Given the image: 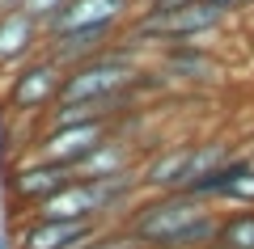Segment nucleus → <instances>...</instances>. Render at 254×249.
<instances>
[{
  "mask_svg": "<svg viewBox=\"0 0 254 249\" xmlns=\"http://www.w3.org/2000/svg\"><path fill=\"white\" fill-rule=\"evenodd\" d=\"M220 207L190 190L140 195L119 215V228L144 249H212Z\"/></svg>",
  "mask_w": 254,
  "mask_h": 249,
  "instance_id": "nucleus-1",
  "label": "nucleus"
},
{
  "mask_svg": "<svg viewBox=\"0 0 254 249\" xmlns=\"http://www.w3.org/2000/svg\"><path fill=\"white\" fill-rule=\"evenodd\" d=\"M60 85H64V68L47 51H38L0 76V101L9 114H43L55 106Z\"/></svg>",
  "mask_w": 254,
  "mask_h": 249,
  "instance_id": "nucleus-2",
  "label": "nucleus"
},
{
  "mask_svg": "<svg viewBox=\"0 0 254 249\" xmlns=\"http://www.w3.org/2000/svg\"><path fill=\"white\" fill-rule=\"evenodd\" d=\"M76 173L68 165H55V160L43 156H17V160H4V203H9L13 215L21 211H34L43 207L51 195H60Z\"/></svg>",
  "mask_w": 254,
  "mask_h": 249,
  "instance_id": "nucleus-3",
  "label": "nucleus"
},
{
  "mask_svg": "<svg viewBox=\"0 0 254 249\" xmlns=\"http://www.w3.org/2000/svg\"><path fill=\"white\" fill-rule=\"evenodd\" d=\"M123 123V118H119ZM115 118H93V123H68V127H43L30 144V156H43V160H55V165H68L76 169L85 156H89L98 144H106L115 135Z\"/></svg>",
  "mask_w": 254,
  "mask_h": 249,
  "instance_id": "nucleus-4",
  "label": "nucleus"
},
{
  "mask_svg": "<svg viewBox=\"0 0 254 249\" xmlns=\"http://www.w3.org/2000/svg\"><path fill=\"white\" fill-rule=\"evenodd\" d=\"M106 228L110 224L102 220H38V215H26V224L13 237V249H81Z\"/></svg>",
  "mask_w": 254,
  "mask_h": 249,
  "instance_id": "nucleus-5",
  "label": "nucleus"
},
{
  "mask_svg": "<svg viewBox=\"0 0 254 249\" xmlns=\"http://www.w3.org/2000/svg\"><path fill=\"white\" fill-rule=\"evenodd\" d=\"M190 148L195 144H174V148L148 152L140 160V190L144 195H165V190H187L190 182Z\"/></svg>",
  "mask_w": 254,
  "mask_h": 249,
  "instance_id": "nucleus-6",
  "label": "nucleus"
},
{
  "mask_svg": "<svg viewBox=\"0 0 254 249\" xmlns=\"http://www.w3.org/2000/svg\"><path fill=\"white\" fill-rule=\"evenodd\" d=\"M47 43V30L38 26L30 13L13 9V13H0V76L17 63H26L30 55H38Z\"/></svg>",
  "mask_w": 254,
  "mask_h": 249,
  "instance_id": "nucleus-7",
  "label": "nucleus"
},
{
  "mask_svg": "<svg viewBox=\"0 0 254 249\" xmlns=\"http://www.w3.org/2000/svg\"><path fill=\"white\" fill-rule=\"evenodd\" d=\"M127 0H68L64 4V13L47 26V34H60V30H123L127 21Z\"/></svg>",
  "mask_w": 254,
  "mask_h": 249,
  "instance_id": "nucleus-8",
  "label": "nucleus"
},
{
  "mask_svg": "<svg viewBox=\"0 0 254 249\" xmlns=\"http://www.w3.org/2000/svg\"><path fill=\"white\" fill-rule=\"evenodd\" d=\"M115 38H119V30H106V26H98V30H60V34H47L43 51L68 72V68H76V63L93 59L98 51H106Z\"/></svg>",
  "mask_w": 254,
  "mask_h": 249,
  "instance_id": "nucleus-9",
  "label": "nucleus"
},
{
  "mask_svg": "<svg viewBox=\"0 0 254 249\" xmlns=\"http://www.w3.org/2000/svg\"><path fill=\"white\" fill-rule=\"evenodd\" d=\"M212 249H254V207H225Z\"/></svg>",
  "mask_w": 254,
  "mask_h": 249,
  "instance_id": "nucleus-10",
  "label": "nucleus"
},
{
  "mask_svg": "<svg viewBox=\"0 0 254 249\" xmlns=\"http://www.w3.org/2000/svg\"><path fill=\"white\" fill-rule=\"evenodd\" d=\"M64 4H68V0H21V13H30V17L47 30V26L64 13Z\"/></svg>",
  "mask_w": 254,
  "mask_h": 249,
  "instance_id": "nucleus-11",
  "label": "nucleus"
},
{
  "mask_svg": "<svg viewBox=\"0 0 254 249\" xmlns=\"http://www.w3.org/2000/svg\"><path fill=\"white\" fill-rule=\"evenodd\" d=\"M178 4H190V0H148V4H140L144 13H165V9H178Z\"/></svg>",
  "mask_w": 254,
  "mask_h": 249,
  "instance_id": "nucleus-12",
  "label": "nucleus"
},
{
  "mask_svg": "<svg viewBox=\"0 0 254 249\" xmlns=\"http://www.w3.org/2000/svg\"><path fill=\"white\" fill-rule=\"evenodd\" d=\"M115 249H144V245H136V241H131V237H127V232H123V237L115 241Z\"/></svg>",
  "mask_w": 254,
  "mask_h": 249,
  "instance_id": "nucleus-13",
  "label": "nucleus"
},
{
  "mask_svg": "<svg viewBox=\"0 0 254 249\" xmlns=\"http://www.w3.org/2000/svg\"><path fill=\"white\" fill-rule=\"evenodd\" d=\"M216 9H225V13H233V9H242V0H212Z\"/></svg>",
  "mask_w": 254,
  "mask_h": 249,
  "instance_id": "nucleus-14",
  "label": "nucleus"
},
{
  "mask_svg": "<svg viewBox=\"0 0 254 249\" xmlns=\"http://www.w3.org/2000/svg\"><path fill=\"white\" fill-rule=\"evenodd\" d=\"M13 9H21V0H0V13H13Z\"/></svg>",
  "mask_w": 254,
  "mask_h": 249,
  "instance_id": "nucleus-15",
  "label": "nucleus"
},
{
  "mask_svg": "<svg viewBox=\"0 0 254 249\" xmlns=\"http://www.w3.org/2000/svg\"><path fill=\"white\" fill-rule=\"evenodd\" d=\"M140 4H148V0H131V9H140Z\"/></svg>",
  "mask_w": 254,
  "mask_h": 249,
  "instance_id": "nucleus-16",
  "label": "nucleus"
},
{
  "mask_svg": "<svg viewBox=\"0 0 254 249\" xmlns=\"http://www.w3.org/2000/svg\"><path fill=\"white\" fill-rule=\"evenodd\" d=\"M246 4H254V0H242V9H246Z\"/></svg>",
  "mask_w": 254,
  "mask_h": 249,
  "instance_id": "nucleus-17",
  "label": "nucleus"
},
{
  "mask_svg": "<svg viewBox=\"0 0 254 249\" xmlns=\"http://www.w3.org/2000/svg\"><path fill=\"white\" fill-rule=\"evenodd\" d=\"M127 4H131V0H127Z\"/></svg>",
  "mask_w": 254,
  "mask_h": 249,
  "instance_id": "nucleus-18",
  "label": "nucleus"
}]
</instances>
